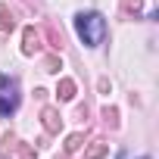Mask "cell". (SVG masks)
I'll use <instances>...</instances> for the list:
<instances>
[{
  "label": "cell",
  "instance_id": "6da1fadb",
  "mask_svg": "<svg viewBox=\"0 0 159 159\" xmlns=\"http://www.w3.org/2000/svg\"><path fill=\"white\" fill-rule=\"evenodd\" d=\"M75 28H78V38H81L88 47H97L106 34V22L100 13H81L75 19Z\"/></svg>",
  "mask_w": 159,
  "mask_h": 159
},
{
  "label": "cell",
  "instance_id": "7a4b0ae2",
  "mask_svg": "<svg viewBox=\"0 0 159 159\" xmlns=\"http://www.w3.org/2000/svg\"><path fill=\"white\" fill-rule=\"evenodd\" d=\"M19 103V94H16V84L10 81L7 75H0V116H10Z\"/></svg>",
  "mask_w": 159,
  "mask_h": 159
}]
</instances>
